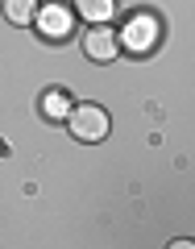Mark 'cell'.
<instances>
[{
  "instance_id": "obj_7",
  "label": "cell",
  "mask_w": 195,
  "mask_h": 249,
  "mask_svg": "<svg viewBox=\"0 0 195 249\" xmlns=\"http://www.w3.org/2000/svg\"><path fill=\"white\" fill-rule=\"evenodd\" d=\"M34 13H37V0H4V17L13 25H34Z\"/></svg>"
},
{
  "instance_id": "obj_2",
  "label": "cell",
  "mask_w": 195,
  "mask_h": 249,
  "mask_svg": "<svg viewBox=\"0 0 195 249\" xmlns=\"http://www.w3.org/2000/svg\"><path fill=\"white\" fill-rule=\"evenodd\" d=\"M34 25H37V34H42L46 42H67V37L75 34V9L50 0V4H42V9L34 13Z\"/></svg>"
},
{
  "instance_id": "obj_1",
  "label": "cell",
  "mask_w": 195,
  "mask_h": 249,
  "mask_svg": "<svg viewBox=\"0 0 195 249\" xmlns=\"http://www.w3.org/2000/svg\"><path fill=\"white\" fill-rule=\"evenodd\" d=\"M67 129H71L75 142H104L108 137V112L100 104H71L67 112Z\"/></svg>"
},
{
  "instance_id": "obj_6",
  "label": "cell",
  "mask_w": 195,
  "mask_h": 249,
  "mask_svg": "<svg viewBox=\"0 0 195 249\" xmlns=\"http://www.w3.org/2000/svg\"><path fill=\"white\" fill-rule=\"evenodd\" d=\"M42 112L50 116V121H67V112H71V96L58 91V88H50V91L42 96Z\"/></svg>"
},
{
  "instance_id": "obj_4",
  "label": "cell",
  "mask_w": 195,
  "mask_h": 249,
  "mask_svg": "<svg viewBox=\"0 0 195 249\" xmlns=\"http://www.w3.org/2000/svg\"><path fill=\"white\" fill-rule=\"evenodd\" d=\"M83 54L91 62H112L121 54V42H116V34L108 25H91V34L83 37Z\"/></svg>"
},
{
  "instance_id": "obj_5",
  "label": "cell",
  "mask_w": 195,
  "mask_h": 249,
  "mask_svg": "<svg viewBox=\"0 0 195 249\" xmlns=\"http://www.w3.org/2000/svg\"><path fill=\"white\" fill-rule=\"evenodd\" d=\"M75 17H83L88 25H108L116 17V0H75Z\"/></svg>"
},
{
  "instance_id": "obj_3",
  "label": "cell",
  "mask_w": 195,
  "mask_h": 249,
  "mask_svg": "<svg viewBox=\"0 0 195 249\" xmlns=\"http://www.w3.org/2000/svg\"><path fill=\"white\" fill-rule=\"evenodd\" d=\"M158 37H162L158 17H150V13H137V17L124 25V34L116 37V42H121V50H129V54H150L154 46H158Z\"/></svg>"
}]
</instances>
